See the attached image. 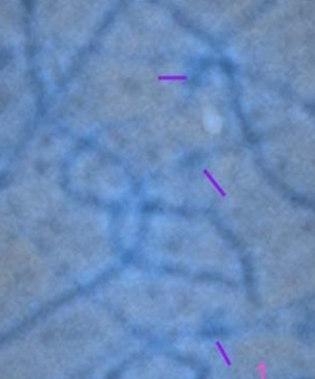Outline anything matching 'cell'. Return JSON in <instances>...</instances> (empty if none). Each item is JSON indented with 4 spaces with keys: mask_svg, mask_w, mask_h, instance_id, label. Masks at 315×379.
I'll return each instance as SVG.
<instances>
[{
    "mask_svg": "<svg viewBox=\"0 0 315 379\" xmlns=\"http://www.w3.org/2000/svg\"><path fill=\"white\" fill-rule=\"evenodd\" d=\"M205 125L206 127H208L209 130H211V132H218V130L220 129V116L217 115V114L215 113H208L205 116Z\"/></svg>",
    "mask_w": 315,
    "mask_h": 379,
    "instance_id": "1",
    "label": "cell"
}]
</instances>
